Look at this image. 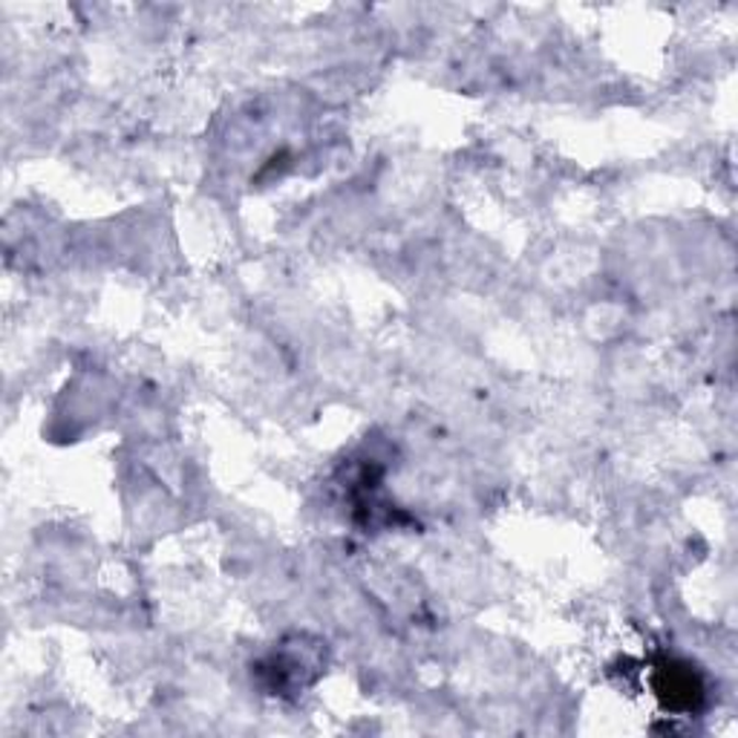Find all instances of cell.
Instances as JSON below:
<instances>
[{"label": "cell", "mask_w": 738, "mask_h": 738, "mask_svg": "<svg viewBox=\"0 0 738 738\" xmlns=\"http://www.w3.org/2000/svg\"><path fill=\"white\" fill-rule=\"evenodd\" d=\"M658 695L667 701L669 707H681V709H692L699 704V699L704 695L701 692L699 678L692 675L686 667H663V672L658 675Z\"/></svg>", "instance_id": "6da1fadb"}]
</instances>
